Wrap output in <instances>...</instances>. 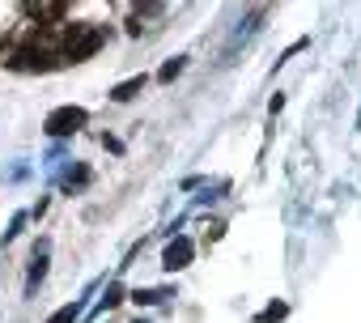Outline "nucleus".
Wrapping results in <instances>:
<instances>
[{
    "instance_id": "obj_13",
    "label": "nucleus",
    "mask_w": 361,
    "mask_h": 323,
    "mask_svg": "<svg viewBox=\"0 0 361 323\" xmlns=\"http://www.w3.org/2000/svg\"><path fill=\"white\" fill-rule=\"evenodd\" d=\"M85 183H90V171L85 166H73L68 179H64V188H85Z\"/></svg>"
},
{
    "instance_id": "obj_8",
    "label": "nucleus",
    "mask_w": 361,
    "mask_h": 323,
    "mask_svg": "<svg viewBox=\"0 0 361 323\" xmlns=\"http://www.w3.org/2000/svg\"><path fill=\"white\" fill-rule=\"evenodd\" d=\"M183 68H188V60H183V56H174V60H166V64L157 68V81H174Z\"/></svg>"
},
{
    "instance_id": "obj_5",
    "label": "nucleus",
    "mask_w": 361,
    "mask_h": 323,
    "mask_svg": "<svg viewBox=\"0 0 361 323\" xmlns=\"http://www.w3.org/2000/svg\"><path fill=\"white\" fill-rule=\"evenodd\" d=\"M47 238H39V247H35V260H30V276H26V298H35L39 293V285H43V276H47Z\"/></svg>"
},
{
    "instance_id": "obj_3",
    "label": "nucleus",
    "mask_w": 361,
    "mask_h": 323,
    "mask_svg": "<svg viewBox=\"0 0 361 323\" xmlns=\"http://www.w3.org/2000/svg\"><path fill=\"white\" fill-rule=\"evenodd\" d=\"M9 68H18V73H51V68H60V56L51 47H22L9 60Z\"/></svg>"
},
{
    "instance_id": "obj_1",
    "label": "nucleus",
    "mask_w": 361,
    "mask_h": 323,
    "mask_svg": "<svg viewBox=\"0 0 361 323\" xmlns=\"http://www.w3.org/2000/svg\"><path fill=\"white\" fill-rule=\"evenodd\" d=\"M102 43H106V30H102V26H94V22L68 26V30H64V60L81 64V60L98 56V51H102Z\"/></svg>"
},
{
    "instance_id": "obj_11",
    "label": "nucleus",
    "mask_w": 361,
    "mask_h": 323,
    "mask_svg": "<svg viewBox=\"0 0 361 323\" xmlns=\"http://www.w3.org/2000/svg\"><path fill=\"white\" fill-rule=\"evenodd\" d=\"M77 315H81V302H68V306H60L47 323H77Z\"/></svg>"
},
{
    "instance_id": "obj_10",
    "label": "nucleus",
    "mask_w": 361,
    "mask_h": 323,
    "mask_svg": "<svg viewBox=\"0 0 361 323\" xmlns=\"http://www.w3.org/2000/svg\"><path fill=\"white\" fill-rule=\"evenodd\" d=\"M119 302H123V285H119V281H115V285H106V298H102V302H98V310H115V306H119Z\"/></svg>"
},
{
    "instance_id": "obj_15",
    "label": "nucleus",
    "mask_w": 361,
    "mask_h": 323,
    "mask_svg": "<svg viewBox=\"0 0 361 323\" xmlns=\"http://www.w3.org/2000/svg\"><path fill=\"white\" fill-rule=\"evenodd\" d=\"M357 128H361V115H357Z\"/></svg>"
},
{
    "instance_id": "obj_4",
    "label": "nucleus",
    "mask_w": 361,
    "mask_h": 323,
    "mask_svg": "<svg viewBox=\"0 0 361 323\" xmlns=\"http://www.w3.org/2000/svg\"><path fill=\"white\" fill-rule=\"evenodd\" d=\"M192 255H196V243H192L188 234H174V238L166 243V251H161V268H166V272H183V268L192 264Z\"/></svg>"
},
{
    "instance_id": "obj_2",
    "label": "nucleus",
    "mask_w": 361,
    "mask_h": 323,
    "mask_svg": "<svg viewBox=\"0 0 361 323\" xmlns=\"http://www.w3.org/2000/svg\"><path fill=\"white\" fill-rule=\"evenodd\" d=\"M85 123H90V111H85V106H73V102H68V106H56V111H51V115L43 119V132L60 140V136H77V132H81Z\"/></svg>"
},
{
    "instance_id": "obj_9",
    "label": "nucleus",
    "mask_w": 361,
    "mask_h": 323,
    "mask_svg": "<svg viewBox=\"0 0 361 323\" xmlns=\"http://www.w3.org/2000/svg\"><path fill=\"white\" fill-rule=\"evenodd\" d=\"M161 298H170V289H136V293H132L136 306H153V302H161Z\"/></svg>"
},
{
    "instance_id": "obj_12",
    "label": "nucleus",
    "mask_w": 361,
    "mask_h": 323,
    "mask_svg": "<svg viewBox=\"0 0 361 323\" xmlns=\"http://www.w3.org/2000/svg\"><path fill=\"white\" fill-rule=\"evenodd\" d=\"M64 9H68V5H60V0H51V5H30L35 18H64Z\"/></svg>"
},
{
    "instance_id": "obj_6",
    "label": "nucleus",
    "mask_w": 361,
    "mask_h": 323,
    "mask_svg": "<svg viewBox=\"0 0 361 323\" xmlns=\"http://www.w3.org/2000/svg\"><path fill=\"white\" fill-rule=\"evenodd\" d=\"M145 85H149V77H145V73H140V77H128V81H119V85L111 90V98H115V102H132Z\"/></svg>"
},
{
    "instance_id": "obj_14",
    "label": "nucleus",
    "mask_w": 361,
    "mask_h": 323,
    "mask_svg": "<svg viewBox=\"0 0 361 323\" xmlns=\"http://www.w3.org/2000/svg\"><path fill=\"white\" fill-rule=\"evenodd\" d=\"M26 221H30V213H18V217L9 221V230H5V243H13V238L22 234V226H26Z\"/></svg>"
},
{
    "instance_id": "obj_7",
    "label": "nucleus",
    "mask_w": 361,
    "mask_h": 323,
    "mask_svg": "<svg viewBox=\"0 0 361 323\" xmlns=\"http://www.w3.org/2000/svg\"><path fill=\"white\" fill-rule=\"evenodd\" d=\"M285 315H289V302H268V306L255 315V323H281Z\"/></svg>"
}]
</instances>
